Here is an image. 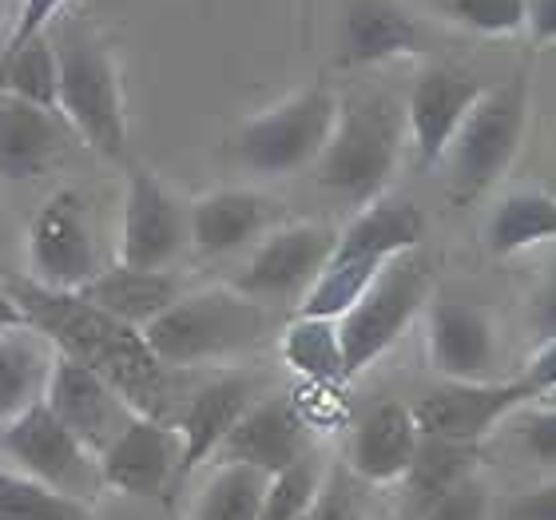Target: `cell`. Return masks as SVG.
Listing matches in <instances>:
<instances>
[{
	"instance_id": "obj_1",
	"label": "cell",
	"mask_w": 556,
	"mask_h": 520,
	"mask_svg": "<svg viewBox=\"0 0 556 520\" xmlns=\"http://www.w3.org/2000/svg\"><path fill=\"white\" fill-rule=\"evenodd\" d=\"M28 322L56 350L92 366L100 378L116 385L119 397L143 417H163L167 409V366L148 350L143 334L108 318L92 302L64 290H45L36 282H9Z\"/></svg>"
},
{
	"instance_id": "obj_2",
	"label": "cell",
	"mask_w": 556,
	"mask_h": 520,
	"mask_svg": "<svg viewBox=\"0 0 556 520\" xmlns=\"http://www.w3.org/2000/svg\"><path fill=\"white\" fill-rule=\"evenodd\" d=\"M421 239H426V215L409 199L382 195L358 207L346 231H338L334 255L323 266V275L302 294L299 314L338 322L397 255L421 251Z\"/></svg>"
},
{
	"instance_id": "obj_3",
	"label": "cell",
	"mask_w": 556,
	"mask_h": 520,
	"mask_svg": "<svg viewBox=\"0 0 556 520\" xmlns=\"http://www.w3.org/2000/svg\"><path fill=\"white\" fill-rule=\"evenodd\" d=\"M263 334H267L263 302L247 299L235 287L179 294L155 322L143 326V342L167 370L231 362L258 346Z\"/></svg>"
},
{
	"instance_id": "obj_4",
	"label": "cell",
	"mask_w": 556,
	"mask_h": 520,
	"mask_svg": "<svg viewBox=\"0 0 556 520\" xmlns=\"http://www.w3.org/2000/svg\"><path fill=\"white\" fill-rule=\"evenodd\" d=\"M402 155V116L386 96H350L338 100L330 143L314 163V179L330 195L350 203H374L397 172Z\"/></svg>"
},
{
	"instance_id": "obj_5",
	"label": "cell",
	"mask_w": 556,
	"mask_h": 520,
	"mask_svg": "<svg viewBox=\"0 0 556 520\" xmlns=\"http://www.w3.org/2000/svg\"><path fill=\"white\" fill-rule=\"evenodd\" d=\"M56 45L60 60V119L112 163H128V104L112 48L92 28H64Z\"/></svg>"
},
{
	"instance_id": "obj_6",
	"label": "cell",
	"mask_w": 556,
	"mask_h": 520,
	"mask_svg": "<svg viewBox=\"0 0 556 520\" xmlns=\"http://www.w3.org/2000/svg\"><path fill=\"white\" fill-rule=\"evenodd\" d=\"M338 119V96L323 84L302 88V92L263 107L247 116L235 128V160L255 175H294L302 167H314L323 148L330 143Z\"/></svg>"
},
{
	"instance_id": "obj_7",
	"label": "cell",
	"mask_w": 556,
	"mask_h": 520,
	"mask_svg": "<svg viewBox=\"0 0 556 520\" xmlns=\"http://www.w3.org/2000/svg\"><path fill=\"white\" fill-rule=\"evenodd\" d=\"M529 128V76L517 72L501 88H485L477 107L465 116L462 131L445 151L453 199H477L509 172Z\"/></svg>"
},
{
	"instance_id": "obj_8",
	"label": "cell",
	"mask_w": 556,
	"mask_h": 520,
	"mask_svg": "<svg viewBox=\"0 0 556 520\" xmlns=\"http://www.w3.org/2000/svg\"><path fill=\"white\" fill-rule=\"evenodd\" d=\"M433 299V270L421 251H406L374 278L370 290L338 318L346 378H358L406 334Z\"/></svg>"
},
{
	"instance_id": "obj_9",
	"label": "cell",
	"mask_w": 556,
	"mask_h": 520,
	"mask_svg": "<svg viewBox=\"0 0 556 520\" xmlns=\"http://www.w3.org/2000/svg\"><path fill=\"white\" fill-rule=\"evenodd\" d=\"M0 457L80 505H92L104 493L100 457L45 402H36L33 409L12 417L9 426H0Z\"/></svg>"
},
{
	"instance_id": "obj_10",
	"label": "cell",
	"mask_w": 556,
	"mask_h": 520,
	"mask_svg": "<svg viewBox=\"0 0 556 520\" xmlns=\"http://www.w3.org/2000/svg\"><path fill=\"white\" fill-rule=\"evenodd\" d=\"M28 270H33L36 287L64 290V294L84 290L104 270L84 199L72 187L52 191L45 207L36 211L33 227H28Z\"/></svg>"
},
{
	"instance_id": "obj_11",
	"label": "cell",
	"mask_w": 556,
	"mask_h": 520,
	"mask_svg": "<svg viewBox=\"0 0 556 520\" xmlns=\"http://www.w3.org/2000/svg\"><path fill=\"white\" fill-rule=\"evenodd\" d=\"M187 243H191L187 207L172 195V187L160 183V175H151L148 167H128L116 263L139 266V270H167L184 255Z\"/></svg>"
},
{
	"instance_id": "obj_12",
	"label": "cell",
	"mask_w": 556,
	"mask_h": 520,
	"mask_svg": "<svg viewBox=\"0 0 556 520\" xmlns=\"http://www.w3.org/2000/svg\"><path fill=\"white\" fill-rule=\"evenodd\" d=\"M338 243V231L326 223H287L275 227L267 239H258L255 255L247 258L231 287L255 302L299 299L323 275Z\"/></svg>"
},
{
	"instance_id": "obj_13",
	"label": "cell",
	"mask_w": 556,
	"mask_h": 520,
	"mask_svg": "<svg viewBox=\"0 0 556 520\" xmlns=\"http://www.w3.org/2000/svg\"><path fill=\"white\" fill-rule=\"evenodd\" d=\"M533 402V390L521 378H509V382H441L438 390L421 393L409 409L421 437L481 445L489 429H497Z\"/></svg>"
},
{
	"instance_id": "obj_14",
	"label": "cell",
	"mask_w": 556,
	"mask_h": 520,
	"mask_svg": "<svg viewBox=\"0 0 556 520\" xmlns=\"http://www.w3.org/2000/svg\"><path fill=\"white\" fill-rule=\"evenodd\" d=\"M306 457H314V429L299 414L294 393H267L235 421L215 453V465H247L267 477H282Z\"/></svg>"
},
{
	"instance_id": "obj_15",
	"label": "cell",
	"mask_w": 556,
	"mask_h": 520,
	"mask_svg": "<svg viewBox=\"0 0 556 520\" xmlns=\"http://www.w3.org/2000/svg\"><path fill=\"white\" fill-rule=\"evenodd\" d=\"M179 429L163 417L136 414L119 429L116 441L100 453L104 489H116L124 497L160 500L179 489Z\"/></svg>"
},
{
	"instance_id": "obj_16",
	"label": "cell",
	"mask_w": 556,
	"mask_h": 520,
	"mask_svg": "<svg viewBox=\"0 0 556 520\" xmlns=\"http://www.w3.org/2000/svg\"><path fill=\"white\" fill-rule=\"evenodd\" d=\"M45 405L100 457V453L116 441V433L128 426L136 409H131L119 390L108 378L84 366L80 358H72L64 350H56L52 373L45 385Z\"/></svg>"
},
{
	"instance_id": "obj_17",
	"label": "cell",
	"mask_w": 556,
	"mask_h": 520,
	"mask_svg": "<svg viewBox=\"0 0 556 520\" xmlns=\"http://www.w3.org/2000/svg\"><path fill=\"white\" fill-rule=\"evenodd\" d=\"M426 358L445 382H489L497 366V326L477 302L433 294L426 306Z\"/></svg>"
},
{
	"instance_id": "obj_18",
	"label": "cell",
	"mask_w": 556,
	"mask_h": 520,
	"mask_svg": "<svg viewBox=\"0 0 556 520\" xmlns=\"http://www.w3.org/2000/svg\"><path fill=\"white\" fill-rule=\"evenodd\" d=\"M481 96H485V84L473 72L450 68V64H433L417 76L409 88L406 128L421 167H438L445 160L453 136L462 131L465 116L473 112Z\"/></svg>"
},
{
	"instance_id": "obj_19",
	"label": "cell",
	"mask_w": 556,
	"mask_h": 520,
	"mask_svg": "<svg viewBox=\"0 0 556 520\" xmlns=\"http://www.w3.org/2000/svg\"><path fill=\"white\" fill-rule=\"evenodd\" d=\"M421 445V429L414 421V409L406 402L382 397L362 409V417L350 429L346 469L362 485H402L409 465Z\"/></svg>"
},
{
	"instance_id": "obj_20",
	"label": "cell",
	"mask_w": 556,
	"mask_h": 520,
	"mask_svg": "<svg viewBox=\"0 0 556 520\" xmlns=\"http://www.w3.org/2000/svg\"><path fill=\"white\" fill-rule=\"evenodd\" d=\"M275 219L278 203L255 187H219L187 207L191 246L207 258L235 255L255 239H267L275 231Z\"/></svg>"
},
{
	"instance_id": "obj_21",
	"label": "cell",
	"mask_w": 556,
	"mask_h": 520,
	"mask_svg": "<svg viewBox=\"0 0 556 520\" xmlns=\"http://www.w3.org/2000/svg\"><path fill=\"white\" fill-rule=\"evenodd\" d=\"M255 397H258V385L251 373H223V378L207 382L191 402H187L184 417L175 421L179 445H184V453H179V485H184L195 469L215 461L219 445L227 441L235 421L255 405Z\"/></svg>"
},
{
	"instance_id": "obj_22",
	"label": "cell",
	"mask_w": 556,
	"mask_h": 520,
	"mask_svg": "<svg viewBox=\"0 0 556 520\" xmlns=\"http://www.w3.org/2000/svg\"><path fill=\"white\" fill-rule=\"evenodd\" d=\"M421 52H426V36L397 4H390V0L350 4L342 36H338V60L346 68H374V64L409 60Z\"/></svg>"
},
{
	"instance_id": "obj_23",
	"label": "cell",
	"mask_w": 556,
	"mask_h": 520,
	"mask_svg": "<svg viewBox=\"0 0 556 520\" xmlns=\"http://www.w3.org/2000/svg\"><path fill=\"white\" fill-rule=\"evenodd\" d=\"M84 302H92L96 310H104L108 318L131 326L143 334V326H151L167 306H172L184 290L172 270H139V266H104L100 275L84 290H76Z\"/></svg>"
},
{
	"instance_id": "obj_24",
	"label": "cell",
	"mask_w": 556,
	"mask_h": 520,
	"mask_svg": "<svg viewBox=\"0 0 556 520\" xmlns=\"http://www.w3.org/2000/svg\"><path fill=\"white\" fill-rule=\"evenodd\" d=\"M64 148L60 116L48 107L0 96V179H33Z\"/></svg>"
},
{
	"instance_id": "obj_25",
	"label": "cell",
	"mask_w": 556,
	"mask_h": 520,
	"mask_svg": "<svg viewBox=\"0 0 556 520\" xmlns=\"http://www.w3.org/2000/svg\"><path fill=\"white\" fill-rule=\"evenodd\" d=\"M56 362V346L36 326L0 334V426L45 402V385Z\"/></svg>"
},
{
	"instance_id": "obj_26",
	"label": "cell",
	"mask_w": 556,
	"mask_h": 520,
	"mask_svg": "<svg viewBox=\"0 0 556 520\" xmlns=\"http://www.w3.org/2000/svg\"><path fill=\"white\" fill-rule=\"evenodd\" d=\"M545 243H556V195L525 187V191H509L493 203L485 219L489 255L513 258Z\"/></svg>"
},
{
	"instance_id": "obj_27",
	"label": "cell",
	"mask_w": 556,
	"mask_h": 520,
	"mask_svg": "<svg viewBox=\"0 0 556 520\" xmlns=\"http://www.w3.org/2000/svg\"><path fill=\"white\" fill-rule=\"evenodd\" d=\"M278 354L290 370L299 373L302 385H326L342 390L346 378V358H342V334L334 318H306L294 314V322L278 338Z\"/></svg>"
},
{
	"instance_id": "obj_28",
	"label": "cell",
	"mask_w": 556,
	"mask_h": 520,
	"mask_svg": "<svg viewBox=\"0 0 556 520\" xmlns=\"http://www.w3.org/2000/svg\"><path fill=\"white\" fill-rule=\"evenodd\" d=\"M481 465V445H469V441H438V437H421L417 445V457L409 465V473L402 477L406 485V500L414 517L441 500L450 489H457L462 481L477 473Z\"/></svg>"
},
{
	"instance_id": "obj_29",
	"label": "cell",
	"mask_w": 556,
	"mask_h": 520,
	"mask_svg": "<svg viewBox=\"0 0 556 520\" xmlns=\"http://www.w3.org/2000/svg\"><path fill=\"white\" fill-rule=\"evenodd\" d=\"M275 477L247 465H215L195 497V520H258Z\"/></svg>"
},
{
	"instance_id": "obj_30",
	"label": "cell",
	"mask_w": 556,
	"mask_h": 520,
	"mask_svg": "<svg viewBox=\"0 0 556 520\" xmlns=\"http://www.w3.org/2000/svg\"><path fill=\"white\" fill-rule=\"evenodd\" d=\"M0 96H16L24 104L56 112L60 60H56V45H52V33L36 36L33 45H24L12 56H0Z\"/></svg>"
},
{
	"instance_id": "obj_31",
	"label": "cell",
	"mask_w": 556,
	"mask_h": 520,
	"mask_svg": "<svg viewBox=\"0 0 556 520\" xmlns=\"http://www.w3.org/2000/svg\"><path fill=\"white\" fill-rule=\"evenodd\" d=\"M0 520H96V512L0 457Z\"/></svg>"
},
{
	"instance_id": "obj_32",
	"label": "cell",
	"mask_w": 556,
	"mask_h": 520,
	"mask_svg": "<svg viewBox=\"0 0 556 520\" xmlns=\"http://www.w3.org/2000/svg\"><path fill=\"white\" fill-rule=\"evenodd\" d=\"M445 21L481 36H513L529 24V0H438Z\"/></svg>"
},
{
	"instance_id": "obj_33",
	"label": "cell",
	"mask_w": 556,
	"mask_h": 520,
	"mask_svg": "<svg viewBox=\"0 0 556 520\" xmlns=\"http://www.w3.org/2000/svg\"><path fill=\"white\" fill-rule=\"evenodd\" d=\"M323 461L318 457H306L302 465L287 469L282 477L270 481V493H267V505L258 512V520H299L311 505V497L318 493L323 485Z\"/></svg>"
},
{
	"instance_id": "obj_34",
	"label": "cell",
	"mask_w": 556,
	"mask_h": 520,
	"mask_svg": "<svg viewBox=\"0 0 556 520\" xmlns=\"http://www.w3.org/2000/svg\"><path fill=\"white\" fill-rule=\"evenodd\" d=\"M358 477L350 473L346 465H338V469H326L323 473V485L318 493L311 497L306 512L299 520H370L366 517V500L358 493Z\"/></svg>"
},
{
	"instance_id": "obj_35",
	"label": "cell",
	"mask_w": 556,
	"mask_h": 520,
	"mask_svg": "<svg viewBox=\"0 0 556 520\" xmlns=\"http://www.w3.org/2000/svg\"><path fill=\"white\" fill-rule=\"evenodd\" d=\"M513 429H517V441L521 449L533 457L536 465L545 469H556V405H525L509 417Z\"/></svg>"
},
{
	"instance_id": "obj_36",
	"label": "cell",
	"mask_w": 556,
	"mask_h": 520,
	"mask_svg": "<svg viewBox=\"0 0 556 520\" xmlns=\"http://www.w3.org/2000/svg\"><path fill=\"white\" fill-rule=\"evenodd\" d=\"M489 505H493L489 485L473 473L469 481L450 489L441 500H433L417 520H489Z\"/></svg>"
},
{
	"instance_id": "obj_37",
	"label": "cell",
	"mask_w": 556,
	"mask_h": 520,
	"mask_svg": "<svg viewBox=\"0 0 556 520\" xmlns=\"http://www.w3.org/2000/svg\"><path fill=\"white\" fill-rule=\"evenodd\" d=\"M68 0H21V9H16V21L9 28V40L0 48V56H12V52H21L24 45H33L36 36L52 33V24L56 16L64 12Z\"/></svg>"
},
{
	"instance_id": "obj_38",
	"label": "cell",
	"mask_w": 556,
	"mask_h": 520,
	"mask_svg": "<svg viewBox=\"0 0 556 520\" xmlns=\"http://www.w3.org/2000/svg\"><path fill=\"white\" fill-rule=\"evenodd\" d=\"M517 378L533 390L536 402L548 397V393H556V338H541V342H536V350L529 354V362H525V370L517 373Z\"/></svg>"
},
{
	"instance_id": "obj_39",
	"label": "cell",
	"mask_w": 556,
	"mask_h": 520,
	"mask_svg": "<svg viewBox=\"0 0 556 520\" xmlns=\"http://www.w3.org/2000/svg\"><path fill=\"white\" fill-rule=\"evenodd\" d=\"M501 520H556V481H545V485L513 497Z\"/></svg>"
},
{
	"instance_id": "obj_40",
	"label": "cell",
	"mask_w": 556,
	"mask_h": 520,
	"mask_svg": "<svg viewBox=\"0 0 556 520\" xmlns=\"http://www.w3.org/2000/svg\"><path fill=\"white\" fill-rule=\"evenodd\" d=\"M533 326L541 338H556V258L533 290Z\"/></svg>"
},
{
	"instance_id": "obj_41",
	"label": "cell",
	"mask_w": 556,
	"mask_h": 520,
	"mask_svg": "<svg viewBox=\"0 0 556 520\" xmlns=\"http://www.w3.org/2000/svg\"><path fill=\"white\" fill-rule=\"evenodd\" d=\"M525 33L533 45H556V0H529Z\"/></svg>"
},
{
	"instance_id": "obj_42",
	"label": "cell",
	"mask_w": 556,
	"mask_h": 520,
	"mask_svg": "<svg viewBox=\"0 0 556 520\" xmlns=\"http://www.w3.org/2000/svg\"><path fill=\"white\" fill-rule=\"evenodd\" d=\"M24 326H33L28 314H24V306L16 302L9 282H0V334H12V330H24Z\"/></svg>"
},
{
	"instance_id": "obj_43",
	"label": "cell",
	"mask_w": 556,
	"mask_h": 520,
	"mask_svg": "<svg viewBox=\"0 0 556 520\" xmlns=\"http://www.w3.org/2000/svg\"><path fill=\"white\" fill-rule=\"evenodd\" d=\"M541 402H545V405H556V393H548V397H541Z\"/></svg>"
},
{
	"instance_id": "obj_44",
	"label": "cell",
	"mask_w": 556,
	"mask_h": 520,
	"mask_svg": "<svg viewBox=\"0 0 556 520\" xmlns=\"http://www.w3.org/2000/svg\"><path fill=\"white\" fill-rule=\"evenodd\" d=\"M0 246H4V219H0Z\"/></svg>"
}]
</instances>
